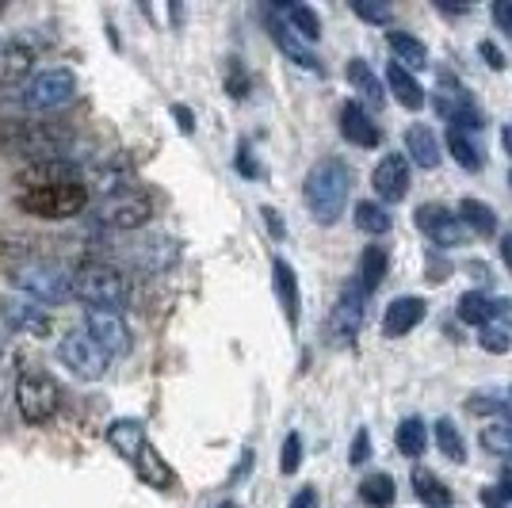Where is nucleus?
<instances>
[{
  "mask_svg": "<svg viewBox=\"0 0 512 508\" xmlns=\"http://www.w3.org/2000/svg\"><path fill=\"white\" fill-rule=\"evenodd\" d=\"M73 130L62 123L0 119V153H23L31 161H69Z\"/></svg>",
  "mask_w": 512,
  "mask_h": 508,
  "instance_id": "f257e3e1",
  "label": "nucleus"
},
{
  "mask_svg": "<svg viewBox=\"0 0 512 508\" xmlns=\"http://www.w3.org/2000/svg\"><path fill=\"white\" fill-rule=\"evenodd\" d=\"M348 191H352V169L344 165L341 157L318 161L314 169L306 172V184H302L306 207H310L314 222H321V226L341 222L344 207H348Z\"/></svg>",
  "mask_w": 512,
  "mask_h": 508,
  "instance_id": "f03ea898",
  "label": "nucleus"
},
{
  "mask_svg": "<svg viewBox=\"0 0 512 508\" xmlns=\"http://www.w3.org/2000/svg\"><path fill=\"white\" fill-rule=\"evenodd\" d=\"M73 298L85 302L88 310L123 314L130 302V283L115 264L88 256V260H81V264L73 268Z\"/></svg>",
  "mask_w": 512,
  "mask_h": 508,
  "instance_id": "7ed1b4c3",
  "label": "nucleus"
},
{
  "mask_svg": "<svg viewBox=\"0 0 512 508\" xmlns=\"http://www.w3.org/2000/svg\"><path fill=\"white\" fill-rule=\"evenodd\" d=\"M16 207L23 214H35L43 222H65V218H77L88 207V184H58V188H31L16 191Z\"/></svg>",
  "mask_w": 512,
  "mask_h": 508,
  "instance_id": "20e7f679",
  "label": "nucleus"
},
{
  "mask_svg": "<svg viewBox=\"0 0 512 508\" xmlns=\"http://www.w3.org/2000/svg\"><path fill=\"white\" fill-rule=\"evenodd\" d=\"M12 283L20 287V295L35 298L39 306H62L73 298V276H65L54 260H27L12 268Z\"/></svg>",
  "mask_w": 512,
  "mask_h": 508,
  "instance_id": "39448f33",
  "label": "nucleus"
},
{
  "mask_svg": "<svg viewBox=\"0 0 512 508\" xmlns=\"http://www.w3.org/2000/svg\"><path fill=\"white\" fill-rule=\"evenodd\" d=\"M62 390L54 375H46L43 367H20L16 375V409L27 424H46L58 413Z\"/></svg>",
  "mask_w": 512,
  "mask_h": 508,
  "instance_id": "423d86ee",
  "label": "nucleus"
},
{
  "mask_svg": "<svg viewBox=\"0 0 512 508\" xmlns=\"http://www.w3.org/2000/svg\"><path fill=\"white\" fill-rule=\"evenodd\" d=\"M432 107H436V115L455 130H482L486 127V115H482V107L470 100V92L459 85V77L455 73H440V81H436V96H432Z\"/></svg>",
  "mask_w": 512,
  "mask_h": 508,
  "instance_id": "0eeeda50",
  "label": "nucleus"
},
{
  "mask_svg": "<svg viewBox=\"0 0 512 508\" xmlns=\"http://www.w3.org/2000/svg\"><path fill=\"white\" fill-rule=\"evenodd\" d=\"M58 360H62V367L73 375V379L96 382L107 375L111 356H107L96 340L88 337L85 329H73V333H65V337L58 340Z\"/></svg>",
  "mask_w": 512,
  "mask_h": 508,
  "instance_id": "6e6552de",
  "label": "nucleus"
},
{
  "mask_svg": "<svg viewBox=\"0 0 512 508\" xmlns=\"http://www.w3.org/2000/svg\"><path fill=\"white\" fill-rule=\"evenodd\" d=\"M77 96V77L73 69H43L35 73L20 92V104L27 111H58Z\"/></svg>",
  "mask_w": 512,
  "mask_h": 508,
  "instance_id": "1a4fd4ad",
  "label": "nucleus"
},
{
  "mask_svg": "<svg viewBox=\"0 0 512 508\" xmlns=\"http://www.w3.org/2000/svg\"><path fill=\"white\" fill-rule=\"evenodd\" d=\"M92 218H96L100 226H107V230H138V226H146L153 218V203L146 191L130 188V191H119V195L100 199Z\"/></svg>",
  "mask_w": 512,
  "mask_h": 508,
  "instance_id": "9d476101",
  "label": "nucleus"
},
{
  "mask_svg": "<svg viewBox=\"0 0 512 508\" xmlns=\"http://www.w3.org/2000/svg\"><path fill=\"white\" fill-rule=\"evenodd\" d=\"M0 325L16 337H46L50 333V314L27 295H4L0 298Z\"/></svg>",
  "mask_w": 512,
  "mask_h": 508,
  "instance_id": "9b49d317",
  "label": "nucleus"
},
{
  "mask_svg": "<svg viewBox=\"0 0 512 508\" xmlns=\"http://www.w3.org/2000/svg\"><path fill=\"white\" fill-rule=\"evenodd\" d=\"M413 218H417V230L425 233L432 245H440V249H455V245L467 241V226L444 203H421Z\"/></svg>",
  "mask_w": 512,
  "mask_h": 508,
  "instance_id": "f8f14e48",
  "label": "nucleus"
},
{
  "mask_svg": "<svg viewBox=\"0 0 512 508\" xmlns=\"http://www.w3.org/2000/svg\"><path fill=\"white\" fill-rule=\"evenodd\" d=\"M367 291H363L356 279H348L341 287V298H337V306H333V318H329V333L337 340H352L360 333L363 325V314H367Z\"/></svg>",
  "mask_w": 512,
  "mask_h": 508,
  "instance_id": "ddd939ff",
  "label": "nucleus"
},
{
  "mask_svg": "<svg viewBox=\"0 0 512 508\" xmlns=\"http://www.w3.org/2000/svg\"><path fill=\"white\" fill-rule=\"evenodd\" d=\"M371 188L383 199V207L402 203L409 195V157L406 153H386L383 161L371 169Z\"/></svg>",
  "mask_w": 512,
  "mask_h": 508,
  "instance_id": "4468645a",
  "label": "nucleus"
},
{
  "mask_svg": "<svg viewBox=\"0 0 512 508\" xmlns=\"http://www.w3.org/2000/svg\"><path fill=\"white\" fill-rule=\"evenodd\" d=\"M85 333L104 348L107 356H123V352H130V329H127V321H123V314L85 310Z\"/></svg>",
  "mask_w": 512,
  "mask_h": 508,
  "instance_id": "2eb2a0df",
  "label": "nucleus"
},
{
  "mask_svg": "<svg viewBox=\"0 0 512 508\" xmlns=\"http://www.w3.org/2000/svg\"><path fill=\"white\" fill-rule=\"evenodd\" d=\"M77 180H85V176H81V169H77L73 161H27V165L16 172L20 191L58 188V184H77Z\"/></svg>",
  "mask_w": 512,
  "mask_h": 508,
  "instance_id": "dca6fc26",
  "label": "nucleus"
},
{
  "mask_svg": "<svg viewBox=\"0 0 512 508\" xmlns=\"http://www.w3.org/2000/svg\"><path fill=\"white\" fill-rule=\"evenodd\" d=\"M264 23H268V35H272V43L291 58L295 65H302V69H310V73H321V62H318V54L310 50V46L302 43L299 35L287 27V20L279 16V8H264Z\"/></svg>",
  "mask_w": 512,
  "mask_h": 508,
  "instance_id": "f3484780",
  "label": "nucleus"
},
{
  "mask_svg": "<svg viewBox=\"0 0 512 508\" xmlns=\"http://www.w3.org/2000/svg\"><path fill=\"white\" fill-rule=\"evenodd\" d=\"M176 256H180L176 241H172V237H165V233H153V237H142V241L130 249L127 260L134 264V272L157 276V272H165V268H169Z\"/></svg>",
  "mask_w": 512,
  "mask_h": 508,
  "instance_id": "a211bd4d",
  "label": "nucleus"
},
{
  "mask_svg": "<svg viewBox=\"0 0 512 508\" xmlns=\"http://www.w3.org/2000/svg\"><path fill=\"white\" fill-rule=\"evenodd\" d=\"M428 314V302L421 295H402V298H394L390 306H386V314H383V333L390 340H398V337H409L421 321H425Z\"/></svg>",
  "mask_w": 512,
  "mask_h": 508,
  "instance_id": "6ab92c4d",
  "label": "nucleus"
},
{
  "mask_svg": "<svg viewBox=\"0 0 512 508\" xmlns=\"http://www.w3.org/2000/svg\"><path fill=\"white\" fill-rule=\"evenodd\" d=\"M31 77H35V50H27L20 39L0 43V92L27 85Z\"/></svg>",
  "mask_w": 512,
  "mask_h": 508,
  "instance_id": "aec40b11",
  "label": "nucleus"
},
{
  "mask_svg": "<svg viewBox=\"0 0 512 508\" xmlns=\"http://www.w3.org/2000/svg\"><path fill=\"white\" fill-rule=\"evenodd\" d=\"M341 134H344V142H352V146H360V149H375L383 142V127L371 119V111L363 104L341 107Z\"/></svg>",
  "mask_w": 512,
  "mask_h": 508,
  "instance_id": "412c9836",
  "label": "nucleus"
},
{
  "mask_svg": "<svg viewBox=\"0 0 512 508\" xmlns=\"http://www.w3.org/2000/svg\"><path fill=\"white\" fill-rule=\"evenodd\" d=\"M272 287H276V298H279V306H283V318H287V325H299V318H302L299 276H295V268H291L283 256H276V260H272Z\"/></svg>",
  "mask_w": 512,
  "mask_h": 508,
  "instance_id": "4be33fe9",
  "label": "nucleus"
},
{
  "mask_svg": "<svg viewBox=\"0 0 512 508\" xmlns=\"http://www.w3.org/2000/svg\"><path fill=\"white\" fill-rule=\"evenodd\" d=\"M402 146H406L409 165H417V169H436V165H440V138H436L432 127H425V123L409 127L406 138H402Z\"/></svg>",
  "mask_w": 512,
  "mask_h": 508,
  "instance_id": "5701e85b",
  "label": "nucleus"
},
{
  "mask_svg": "<svg viewBox=\"0 0 512 508\" xmlns=\"http://www.w3.org/2000/svg\"><path fill=\"white\" fill-rule=\"evenodd\" d=\"M386 88L394 92V100L402 107H409V111H421L425 107V88H421V81L417 77H409V69L406 65H398V62H390L386 65Z\"/></svg>",
  "mask_w": 512,
  "mask_h": 508,
  "instance_id": "b1692460",
  "label": "nucleus"
},
{
  "mask_svg": "<svg viewBox=\"0 0 512 508\" xmlns=\"http://www.w3.org/2000/svg\"><path fill=\"white\" fill-rule=\"evenodd\" d=\"M344 77H348V85L360 92L367 104H375V107H383L386 100V85L379 81V73L371 69V65L363 62V58H352V62L344 65Z\"/></svg>",
  "mask_w": 512,
  "mask_h": 508,
  "instance_id": "393cba45",
  "label": "nucleus"
},
{
  "mask_svg": "<svg viewBox=\"0 0 512 508\" xmlns=\"http://www.w3.org/2000/svg\"><path fill=\"white\" fill-rule=\"evenodd\" d=\"M107 444L115 447L123 459H138V451H142V444H146V428H142V421H130V417H123V421H111V428H107Z\"/></svg>",
  "mask_w": 512,
  "mask_h": 508,
  "instance_id": "a878e982",
  "label": "nucleus"
},
{
  "mask_svg": "<svg viewBox=\"0 0 512 508\" xmlns=\"http://www.w3.org/2000/svg\"><path fill=\"white\" fill-rule=\"evenodd\" d=\"M386 268H390V256H386L383 245H367L360 253V268H356V283H360L367 295L379 291V283L386 279Z\"/></svg>",
  "mask_w": 512,
  "mask_h": 508,
  "instance_id": "bb28decb",
  "label": "nucleus"
},
{
  "mask_svg": "<svg viewBox=\"0 0 512 508\" xmlns=\"http://www.w3.org/2000/svg\"><path fill=\"white\" fill-rule=\"evenodd\" d=\"M134 474L146 482L150 489H169L172 486V474H169V466H165V459L157 455V447L146 440L142 444V451H138V459H134Z\"/></svg>",
  "mask_w": 512,
  "mask_h": 508,
  "instance_id": "cd10ccee",
  "label": "nucleus"
},
{
  "mask_svg": "<svg viewBox=\"0 0 512 508\" xmlns=\"http://www.w3.org/2000/svg\"><path fill=\"white\" fill-rule=\"evenodd\" d=\"M279 16L287 20V27H291V31H299L302 43H314V39H321V20H318V12H314L310 4L287 0V4H279Z\"/></svg>",
  "mask_w": 512,
  "mask_h": 508,
  "instance_id": "c85d7f7f",
  "label": "nucleus"
},
{
  "mask_svg": "<svg viewBox=\"0 0 512 508\" xmlns=\"http://www.w3.org/2000/svg\"><path fill=\"white\" fill-rule=\"evenodd\" d=\"M459 222L467 226V230H474L478 237H493L497 233V214H493L490 203H482V199H463L459 203Z\"/></svg>",
  "mask_w": 512,
  "mask_h": 508,
  "instance_id": "c756f323",
  "label": "nucleus"
},
{
  "mask_svg": "<svg viewBox=\"0 0 512 508\" xmlns=\"http://www.w3.org/2000/svg\"><path fill=\"white\" fill-rule=\"evenodd\" d=\"M394 444L398 451L406 455V459H421L428 451V428L421 417H406V421L398 424V432H394Z\"/></svg>",
  "mask_w": 512,
  "mask_h": 508,
  "instance_id": "7c9ffc66",
  "label": "nucleus"
},
{
  "mask_svg": "<svg viewBox=\"0 0 512 508\" xmlns=\"http://www.w3.org/2000/svg\"><path fill=\"white\" fill-rule=\"evenodd\" d=\"M386 43H390V50H394L398 65L409 62V69H425L428 65V46L421 43L417 35H409V31H390Z\"/></svg>",
  "mask_w": 512,
  "mask_h": 508,
  "instance_id": "2f4dec72",
  "label": "nucleus"
},
{
  "mask_svg": "<svg viewBox=\"0 0 512 508\" xmlns=\"http://www.w3.org/2000/svg\"><path fill=\"white\" fill-rule=\"evenodd\" d=\"M394 497H398L394 478H390V474H383V470L367 474V478L360 482V501L367 508H390V505H394Z\"/></svg>",
  "mask_w": 512,
  "mask_h": 508,
  "instance_id": "473e14b6",
  "label": "nucleus"
},
{
  "mask_svg": "<svg viewBox=\"0 0 512 508\" xmlns=\"http://www.w3.org/2000/svg\"><path fill=\"white\" fill-rule=\"evenodd\" d=\"M444 142H448V153H451V157L459 161V169H467V172H478V169H482V146H478V142H470L467 130L448 127Z\"/></svg>",
  "mask_w": 512,
  "mask_h": 508,
  "instance_id": "72a5a7b5",
  "label": "nucleus"
},
{
  "mask_svg": "<svg viewBox=\"0 0 512 508\" xmlns=\"http://www.w3.org/2000/svg\"><path fill=\"white\" fill-rule=\"evenodd\" d=\"M432 432H436V447H440V455H444V459H451V463H467V444H463V432L455 428V421H451V417H440Z\"/></svg>",
  "mask_w": 512,
  "mask_h": 508,
  "instance_id": "f704fd0d",
  "label": "nucleus"
},
{
  "mask_svg": "<svg viewBox=\"0 0 512 508\" xmlns=\"http://www.w3.org/2000/svg\"><path fill=\"white\" fill-rule=\"evenodd\" d=\"M413 489H417V497L432 508H451V489L432 474V470H417L413 474Z\"/></svg>",
  "mask_w": 512,
  "mask_h": 508,
  "instance_id": "c9c22d12",
  "label": "nucleus"
},
{
  "mask_svg": "<svg viewBox=\"0 0 512 508\" xmlns=\"http://www.w3.org/2000/svg\"><path fill=\"white\" fill-rule=\"evenodd\" d=\"M459 321H463V325L486 329V325L493 321V302L486 295H478V291H467V295L459 298Z\"/></svg>",
  "mask_w": 512,
  "mask_h": 508,
  "instance_id": "e433bc0d",
  "label": "nucleus"
},
{
  "mask_svg": "<svg viewBox=\"0 0 512 508\" xmlns=\"http://www.w3.org/2000/svg\"><path fill=\"white\" fill-rule=\"evenodd\" d=\"M356 226L363 233H371V237H383L390 230V214H386L383 203H375V199H363L356 203Z\"/></svg>",
  "mask_w": 512,
  "mask_h": 508,
  "instance_id": "4c0bfd02",
  "label": "nucleus"
},
{
  "mask_svg": "<svg viewBox=\"0 0 512 508\" xmlns=\"http://www.w3.org/2000/svg\"><path fill=\"white\" fill-rule=\"evenodd\" d=\"M482 447L490 451V455H501V459H509L512 455V421L501 428V424H490V428H482Z\"/></svg>",
  "mask_w": 512,
  "mask_h": 508,
  "instance_id": "58836bf2",
  "label": "nucleus"
},
{
  "mask_svg": "<svg viewBox=\"0 0 512 508\" xmlns=\"http://www.w3.org/2000/svg\"><path fill=\"white\" fill-rule=\"evenodd\" d=\"M249 88H253V81H249L245 65L237 62V58H230V62H226V92H230L234 100H245V96H249Z\"/></svg>",
  "mask_w": 512,
  "mask_h": 508,
  "instance_id": "ea45409f",
  "label": "nucleus"
},
{
  "mask_svg": "<svg viewBox=\"0 0 512 508\" xmlns=\"http://www.w3.org/2000/svg\"><path fill=\"white\" fill-rule=\"evenodd\" d=\"M478 344H482V352H490V356H505V352H512V333L509 329H497V325H486Z\"/></svg>",
  "mask_w": 512,
  "mask_h": 508,
  "instance_id": "a19ab883",
  "label": "nucleus"
},
{
  "mask_svg": "<svg viewBox=\"0 0 512 508\" xmlns=\"http://www.w3.org/2000/svg\"><path fill=\"white\" fill-rule=\"evenodd\" d=\"M299 466H302V436L291 432V436L283 440V451H279V470H283V474H295Z\"/></svg>",
  "mask_w": 512,
  "mask_h": 508,
  "instance_id": "79ce46f5",
  "label": "nucleus"
},
{
  "mask_svg": "<svg viewBox=\"0 0 512 508\" xmlns=\"http://www.w3.org/2000/svg\"><path fill=\"white\" fill-rule=\"evenodd\" d=\"M352 12H356L360 20L375 23V27H379V23H383V27H390V20H394L386 4H367V0H352Z\"/></svg>",
  "mask_w": 512,
  "mask_h": 508,
  "instance_id": "37998d69",
  "label": "nucleus"
},
{
  "mask_svg": "<svg viewBox=\"0 0 512 508\" xmlns=\"http://www.w3.org/2000/svg\"><path fill=\"white\" fill-rule=\"evenodd\" d=\"M367 459H371V436H367V428H360L356 440H352V447H348V463L363 466Z\"/></svg>",
  "mask_w": 512,
  "mask_h": 508,
  "instance_id": "c03bdc74",
  "label": "nucleus"
},
{
  "mask_svg": "<svg viewBox=\"0 0 512 508\" xmlns=\"http://www.w3.org/2000/svg\"><path fill=\"white\" fill-rule=\"evenodd\" d=\"M478 54H482V58H486V65H490V69H497V73L509 65V58H505V54L497 50V43H490V39H486V43H478Z\"/></svg>",
  "mask_w": 512,
  "mask_h": 508,
  "instance_id": "a18cd8bd",
  "label": "nucleus"
},
{
  "mask_svg": "<svg viewBox=\"0 0 512 508\" xmlns=\"http://www.w3.org/2000/svg\"><path fill=\"white\" fill-rule=\"evenodd\" d=\"M493 23L512 39V0H497V4H493Z\"/></svg>",
  "mask_w": 512,
  "mask_h": 508,
  "instance_id": "49530a36",
  "label": "nucleus"
},
{
  "mask_svg": "<svg viewBox=\"0 0 512 508\" xmlns=\"http://www.w3.org/2000/svg\"><path fill=\"white\" fill-rule=\"evenodd\" d=\"M287 508H318V489L314 486H302L295 497H291V505Z\"/></svg>",
  "mask_w": 512,
  "mask_h": 508,
  "instance_id": "de8ad7c7",
  "label": "nucleus"
},
{
  "mask_svg": "<svg viewBox=\"0 0 512 508\" xmlns=\"http://www.w3.org/2000/svg\"><path fill=\"white\" fill-rule=\"evenodd\" d=\"M260 218H264V226H268V233H272L276 241L283 237V233H287V230H283V222H279V211H276V207H260Z\"/></svg>",
  "mask_w": 512,
  "mask_h": 508,
  "instance_id": "09e8293b",
  "label": "nucleus"
},
{
  "mask_svg": "<svg viewBox=\"0 0 512 508\" xmlns=\"http://www.w3.org/2000/svg\"><path fill=\"white\" fill-rule=\"evenodd\" d=\"M172 119L180 123V130H184V134H192V130H195V115H192V107L176 104V107H172Z\"/></svg>",
  "mask_w": 512,
  "mask_h": 508,
  "instance_id": "8fccbe9b",
  "label": "nucleus"
},
{
  "mask_svg": "<svg viewBox=\"0 0 512 508\" xmlns=\"http://www.w3.org/2000/svg\"><path fill=\"white\" fill-rule=\"evenodd\" d=\"M237 169H241V176H249V180H256V172H260L253 161H249V146H245V142L237 146Z\"/></svg>",
  "mask_w": 512,
  "mask_h": 508,
  "instance_id": "3c124183",
  "label": "nucleus"
},
{
  "mask_svg": "<svg viewBox=\"0 0 512 508\" xmlns=\"http://www.w3.org/2000/svg\"><path fill=\"white\" fill-rule=\"evenodd\" d=\"M493 318H497V321L505 318L512 325V302H509V298H497V302H493Z\"/></svg>",
  "mask_w": 512,
  "mask_h": 508,
  "instance_id": "603ef678",
  "label": "nucleus"
},
{
  "mask_svg": "<svg viewBox=\"0 0 512 508\" xmlns=\"http://www.w3.org/2000/svg\"><path fill=\"white\" fill-rule=\"evenodd\" d=\"M501 260H505V268L512 272V233H505V237H501Z\"/></svg>",
  "mask_w": 512,
  "mask_h": 508,
  "instance_id": "864d4df0",
  "label": "nucleus"
},
{
  "mask_svg": "<svg viewBox=\"0 0 512 508\" xmlns=\"http://www.w3.org/2000/svg\"><path fill=\"white\" fill-rule=\"evenodd\" d=\"M497 497H501V501H512V478H505V482L497 486Z\"/></svg>",
  "mask_w": 512,
  "mask_h": 508,
  "instance_id": "5fc2aeb1",
  "label": "nucleus"
},
{
  "mask_svg": "<svg viewBox=\"0 0 512 508\" xmlns=\"http://www.w3.org/2000/svg\"><path fill=\"white\" fill-rule=\"evenodd\" d=\"M440 12H451V16H459V12H467V4H436Z\"/></svg>",
  "mask_w": 512,
  "mask_h": 508,
  "instance_id": "6e6d98bb",
  "label": "nucleus"
},
{
  "mask_svg": "<svg viewBox=\"0 0 512 508\" xmlns=\"http://www.w3.org/2000/svg\"><path fill=\"white\" fill-rule=\"evenodd\" d=\"M501 138H505V146H509V157H512V130H505Z\"/></svg>",
  "mask_w": 512,
  "mask_h": 508,
  "instance_id": "4d7b16f0",
  "label": "nucleus"
},
{
  "mask_svg": "<svg viewBox=\"0 0 512 508\" xmlns=\"http://www.w3.org/2000/svg\"><path fill=\"white\" fill-rule=\"evenodd\" d=\"M218 508H234V501H226V505H218Z\"/></svg>",
  "mask_w": 512,
  "mask_h": 508,
  "instance_id": "13d9d810",
  "label": "nucleus"
},
{
  "mask_svg": "<svg viewBox=\"0 0 512 508\" xmlns=\"http://www.w3.org/2000/svg\"><path fill=\"white\" fill-rule=\"evenodd\" d=\"M0 16H4V4H0Z\"/></svg>",
  "mask_w": 512,
  "mask_h": 508,
  "instance_id": "bf43d9fd",
  "label": "nucleus"
},
{
  "mask_svg": "<svg viewBox=\"0 0 512 508\" xmlns=\"http://www.w3.org/2000/svg\"><path fill=\"white\" fill-rule=\"evenodd\" d=\"M509 394H512V390H509Z\"/></svg>",
  "mask_w": 512,
  "mask_h": 508,
  "instance_id": "052dcab7",
  "label": "nucleus"
}]
</instances>
